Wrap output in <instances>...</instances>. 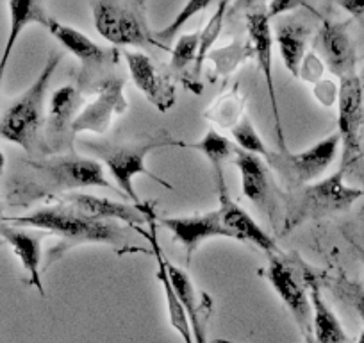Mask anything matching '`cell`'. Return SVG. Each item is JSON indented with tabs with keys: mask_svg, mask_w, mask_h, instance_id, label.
Returning a JSON list of instances; mask_svg holds the SVG:
<instances>
[{
	"mask_svg": "<svg viewBox=\"0 0 364 343\" xmlns=\"http://www.w3.org/2000/svg\"><path fill=\"white\" fill-rule=\"evenodd\" d=\"M359 83H360V88H363V93H364V66H363V70H360V73L359 75Z\"/></svg>",
	"mask_w": 364,
	"mask_h": 343,
	"instance_id": "36",
	"label": "cell"
},
{
	"mask_svg": "<svg viewBox=\"0 0 364 343\" xmlns=\"http://www.w3.org/2000/svg\"><path fill=\"white\" fill-rule=\"evenodd\" d=\"M304 338H306V343H316V339L313 338V334H307L304 336Z\"/></svg>",
	"mask_w": 364,
	"mask_h": 343,
	"instance_id": "37",
	"label": "cell"
},
{
	"mask_svg": "<svg viewBox=\"0 0 364 343\" xmlns=\"http://www.w3.org/2000/svg\"><path fill=\"white\" fill-rule=\"evenodd\" d=\"M247 29L250 36V48L257 61V68L264 77L266 90H268L269 104H272L273 122H275V134H277L279 150H288L286 147L284 131H282L281 113H279L277 92H275V80H273V33L269 26V19L266 11L255 9L247 15Z\"/></svg>",
	"mask_w": 364,
	"mask_h": 343,
	"instance_id": "12",
	"label": "cell"
},
{
	"mask_svg": "<svg viewBox=\"0 0 364 343\" xmlns=\"http://www.w3.org/2000/svg\"><path fill=\"white\" fill-rule=\"evenodd\" d=\"M27 164L40 176L41 184H43L40 197L58 199L65 194L82 190V188H104V190L118 191L107 181L102 163L91 157H82L75 152L40 157L38 161H29Z\"/></svg>",
	"mask_w": 364,
	"mask_h": 343,
	"instance_id": "5",
	"label": "cell"
},
{
	"mask_svg": "<svg viewBox=\"0 0 364 343\" xmlns=\"http://www.w3.org/2000/svg\"><path fill=\"white\" fill-rule=\"evenodd\" d=\"M63 59V52H52L34 83L23 93H20L0 117V136L15 143L27 154L47 156L43 142L45 99L48 86Z\"/></svg>",
	"mask_w": 364,
	"mask_h": 343,
	"instance_id": "1",
	"label": "cell"
},
{
	"mask_svg": "<svg viewBox=\"0 0 364 343\" xmlns=\"http://www.w3.org/2000/svg\"><path fill=\"white\" fill-rule=\"evenodd\" d=\"M230 131H232V138L240 150H243V152L247 154H252V156L262 157V159L268 156L269 149L266 147V143L262 142L259 132L255 131L254 124H252L247 117L241 118V120L230 129Z\"/></svg>",
	"mask_w": 364,
	"mask_h": 343,
	"instance_id": "29",
	"label": "cell"
},
{
	"mask_svg": "<svg viewBox=\"0 0 364 343\" xmlns=\"http://www.w3.org/2000/svg\"><path fill=\"white\" fill-rule=\"evenodd\" d=\"M47 31L82 65L84 83H91L97 77V73L102 72L106 66L117 63L118 52L114 48L100 47L95 41L90 40L86 34L77 31L75 27L65 26V23L50 16Z\"/></svg>",
	"mask_w": 364,
	"mask_h": 343,
	"instance_id": "13",
	"label": "cell"
},
{
	"mask_svg": "<svg viewBox=\"0 0 364 343\" xmlns=\"http://www.w3.org/2000/svg\"><path fill=\"white\" fill-rule=\"evenodd\" d=\"M4 168H6V157H4V152L0 150V174L4 172Z\"/></svg>",
	"mask_w": 364,
	"mask_h": 343,
	"instance_id": "34",
	"label": "cell"
},
{
	"mask_svg": "<svg viewBox=\"0 0 364 343\" xmlns=\"http://www.w3.org/2000/svg\"><path fill=\"white\" fill-rule=\"evenodd\" d=\"M218 211L220 216H222L223 226L232 233L234 240L252 243L254 247L261 248V250L266 252L268 255L282 254V252L279 250L275 240H273L264 229H261V226H259V223L255 222L237 202H234L232 199H230L227 188L225 190L218 191Z\"/></svg>",
	"mask_w": 364,
	"mask_h": 343,
	"instance_id": "18",
	"label": "cell"
},
{
	"mask_svg": "<svg viewBox=\"0 0 364 343\" xmlns=\"http://www.w3.org/2000/svg\"><path fill=\"white\" fill-rule=\"evenodd\" d=\"M323 283L339 299L348 302L357 311V315H359V318L364 324V286L359 285V283L350 281V279L343 278V275H336V278L327 279L323 278Z\"/></svg>",
	"mask_w": 364,
	"mask_h": 343,
	"instance_id": "30",
	"label": "cell"
},
{
	"mask_svg": "<svg viewBox=\"0 0 364 343\" xmlns=\"http://www.w3.org/2000/svg\"><path fill=\"white\" fill-rule=\"evenodd\" d=\"M197 51H198V33L182 34V36H178L177 43L173 45V48H170V52H171L170 70L171 72L181 73L182 75V73H186V70L190 68V66H193L195 68Z\"/></svg>",
	"mask_w": 364,
	"mask_h": 343,
	"instance_id": "28",
	"label": "cell"
},
{
	"mask_svg": "<svg viewBox=\"0 0 364 343\" xmlns=\"http://www.w3.org/2000/svg\"><path fill=\"white\" fill-rule=\"evenodd\" d=\"M54 201L73 209V211L90 216V218L104 220V222H122L131 226L132 229L141 227V223H146L141 204H125V202H117L111 201V199L82 194V191L65 194Z\"/></svg>",
	"mask_w": 364,
	"mask_h": 343,
	"instance_id": "14",
	"label": "cell"
},
{
	"mask_svg": "<svg viewBox=\"0 0 364 343\" xmlns=\"http://www.w3.org/2000/svg\"><path fill=\"white\" fill-rule=\"evenodd\" d=\"M357 343H364V332H360L359 339H357Z\"/></svg>",
	"mask_w": 364,
	"mask_h": 343,
	"instance_id": "39",
	"label": "cell"
},
{
	"mask_svg": "<svg viewBox=\"0 0 364 343\" xmlns=\"http://www.w3.org/2000/svg\"><path fill=\"white\" fill-rule=\"evenodd\" d=\"M129 73L136 88L143 92L152 106L161 113H166L175 104V88L168 83V77L157 70L152 59L141 51H125Z\"/></svg>",
	"mask_w": 364,
	"mask_h": 343,
	"instance_id": "16",
	"label": "cell"
},
{
	"mask_svg": "<svg viewBox=\"0 0 364 343\" xmlns=\"http://www.w3.org/2000/svg\"><path fill=\"white\" fill-rule=\"evenodd\" d=\"M360 157H364V124L363 131H360Z\"/></svg>",
	"mask_w": 364,
	"mask_h": 343,
	"instance_id": "35",
	"label": "cell"
},
{
	"mask_svg": "<svg viewBox=\"0 0 364 343\" xmlns=\"http://www.w3.org/2000/svg\"><path fill=\"white\" fill-rule=\"evenodd\" d=\"M229 2H218L216 4L215 13L211 15L209 22L205 23V27L202 31H198V51H197V59H195V68H193V77L200 75V70L204 66V61L208 59V54L211 52L213 45L218 40L220 33H222L223 27V19H225V11Z\"/></svg>",
	"mask_w": 364,
	"mask_h": 343,
	"instance_id": "26",
	"label": "cell"
},
{
	"mask_svg": "<svg viewBox=\"0 0 364 343\" xmlns=\"http://www.w3.org/2000/svg\"><path fill=\"white\" fill-rule=\"evenodd\" d=\"M309 36L311 27L296 16H286V19L279 20V23L275 26L273 41L277 43L286 70L293 77H299L302 72Z\"/></svg>",
	"mask_w": 364,
	"mask_h": 343,
	"instance_id": "21",
	"label": "cell"
},
{
	"mask_svg": "<svg viewBox=\"0 0 364 343\" xmlns=\"http://www.w3.org/2000/svg\"><path fill=\"white\" fill-rule=\"evenodd\" d=\"M82 107V93L73 84H63L52 93L43 125V142L47 154L61 156V154L75 152L73 124Z\"/></svg>",
	"mask_w": 364,
	"mask_h": 343,
	"instance_id": "8",
	"label": "cell"
},
{
	"mask_svg": "<svg viewBox=\"0 0 364 343\" xmlns=\"http://www.w3.org/2000/svg\"><path fill=\"white\" fill-rule=\"evenodd\" d=\"M45 233L38 231H27L23 227L11 226V223L2 222L0 226V238L11 247L18 261L22 263L23 270L29 274V285L40 292L41 297H45L43 281H41V240Z\"/></svg>",
	"mask_w": 364,
	"mask_h": 343,
	"instance_id": "19",
	"label": "cell"
},
{
	"mask_svg": "<svg viewBox=\"0 0 364 343\" xmlns=\"http://www.w3.org/2000/svg\"><path fill=\"white\" fill-rule=\"evenodd\" d=\"M161 226L170 231L175 240L184 247L188 261L191 260L193 252L211 238H232L234 240L232 233L223 226L218 209L200 213V215L170 216V218L161 220Z\"/></svg>",
	"mask_w": 364,
	"mask_h": 343,
	"instance_id": "15",
	"label": "cell"
},
{
	"mask_svg": "<svg viewBox=\"0 0 364 343\" xmlns=\"http://www.w3.org/2000/svg\"><path fill=\"white\" fill-rule=\"evenodd\" d=\"M338 6L353 16H359L364 13V0L363 2H359V0H346V2H338Z\"/></svg>",
	"mask_w": 364,
	"mask_h": 343,
	"instance_id": "32",
	"label": "cell"
},
{
	"mask_svg": "<svg viewBox=\"0 0 364 343\" xmlns=\"http://www.w3.org/2000/svg\"><path fill=\"white\" fill-rule=\"evenodd\" d=\"M304 285L309 288L311 310H313V338L316 343H350L341 322L328 307L321 295V283L313 272L304 267Z\"/></svg>",
	"mask_w": 364,
	"mask_h": 343,
	"instance_id": "22",
	"label": "cell"
},
{
	"mask_svg": "<svg viewBox=\"0 0 364 343\" xmlns=\"http://www.w3.org/2000/svg\"><path fill=\"white\" fill-rule=\"evenodd\" d=\"M268 258L269 261L264 275L272 285L273 292L277 293L279 299L288 307L293 320L299 325L300 332L304 336L313 334V310H311V300L306 285L299 279V274L295 272L293 265L284 260V255L275 254L268 255Z\"/></svg>",
	"mask_w": 364,
	"mask_h": 343,
	"instance_id": "10",
	"label": "cell"
},
{
	"mask_svg": "<svg viewBox=\"0 0 364 343\" xmlns=\"http://www.w3.org/2000/svg\"><path fill=\"white\" fill-rule=\"evenodd\" d=\"M4 222V215H2V202H0V226Z\"/></svg>",
	"mask_w": 364,
	"mask_h": 343,
	"instance_id": "38",
	"label": "cell"
},
{
	"mask_svg": "<svg viewBox=\"0 0 364 343\" xmlns=\"http://www.w3.org/2000/svg\"><path fill=\"white\" fill-rule=\"evenodd\" d=\"M211 8V2H188L184 8L178 11V15L175 16V20L171 23H168L166 27H163V29L159 31H152V40L154 43H156L157 48H161V51H170V43L175 40V38H178V33H181V29L188 23V20L193 19L195 15H198V13L205 11V9Z\"/></svg>",
	"mask_w": 364,
	"mask_h": 343,
	"instance_id": "27",
	"label": "cell"
},
{
	"mask_svg": "<svg viewBox=\"0 0 364 343\" xmlns=\"http://www.w3.org/2000/svg\"><path fill=\"white\" fill-rule=\"evenodd\" d=\"M341 147L338 132H332L327 138L320 139L313 147L300 152L291 150H269L264 163L272 168L291 190L307 186L321 179L325 172L334 163L338 150Z\"/></svg>",
	"mask_w": 364,
	"mask_h": 343,
	"instance_id": "7",
	"label": "cell"
},
{
	"mask_svg": "<svg viewBox=\"0 0 364 343\" xmlns=\"http://www.w3.org/2000/svg\"><path fill=\"white\" fill-rule=\"evenodd\" d=\"M302 2H289V0H273L266 6V15L268 19H275V16H282V15H289L295 9L302 8Z\"/></svg>",
	"mask_w": 364,
	"mask_h": 343,
	"instance_id": "31",
	"label": "cell"
},
{
	"mask_svg": "<svg viewBox=\"0 0 364 343\" xmlns=\"http://www.w3.org/2000/svg\"><path fill=\"white\" fill-rule=\"evenodd\" d=\"M352 245H353V248L357 250V254H359V260L363 261V265H364V245L357 243V241H352Z\"/></svg>",
	"mask_w": 364,
	"mask_h": 343,
	"instance_id": "33",
	"label": "cell"
},
{
	"mask_svg": "<svg viewBox=\"0 0 364 343\" xmlns=\"http://www.w3.org/2000/svg\"><path fill=\"white\" fill-rule=\"evenodd\" d=\"M93 23L100 36L117 47L157 48L141 2H91Z\"/></svg>",
	"mask_w": 364,
	"mask_h": 343,
	"instance_id": "6",
	"label": "cell"
},
{
	"mask_svg": "<svg viewBox=\"0 0 364 343\" xmlns=\"http://www.w3.org/2000/svg\"><path fill=\"white\" fill-rule=\"evenodd\" d=\"M345 174L346 172L339 168L325 179L289 191L286 195V233L309 220H320L348 211L357 201H360L364 197V188L346 184Z\"/></svg>",
	"mask_w": 364,
	"mask_h": 343,
	"instance_id": "3",
	"label": "cell"
},
{
	"mask_svg": "<svg viewBox=\"0 0 364 343\" xmlns=\"http://www.w3.org/2000/svg\"><path fill=\"white\" fill-rule=\"evenodd\" d=\"M364 124V93L359 77L339 80L338 134L341 142V170H348L360 157V131Z\"/></svg>",
	"mask_w": 364,
	"mask_h": 343,
	"instance_id": "9",
	"label": "cell"
},
{
	"mask_svg": "<svg viewBox=\"0 0 364 343\" xmlns=\"http://www.w3.org/2000/svg\"><path fill=\"white\" fill-rule=\"evenodd\" d=\"M4 222L23 227V229L31 227L45 234H55L70 247L80 243H100L109 245V247L127 245L122 234V227L117 222L90 218L59 202L29 213V215L4 216Z\"/></svg>",
	"mask_w": 364,
	"mask_h": 343,
	"instance_id": "2",
	"label": "cell"
},
{
	"mask_svg": "<svg viewBox=\"0 0 364 343\" xmlns=\"http://www.w3.org/2000/svg\"><path fill=\"white\" fill-rule=\"evenodd\" d=\"M234 163L240 170L241 177V191L243 197L254 202L259 209L268 211L273 215V197H272V183H269V172L262 157L252 156V154L243 152L236 147L234 152Z\"/></svg>",
	"mask_w": 364,
	"mask_h": 343,
	"instance_id": "20",
	"label": "cell"
},
{
	"mask_svg": "<svg viewBox=\"0 0 364 343\" xmlns=\"http://www.w3.org/2000/svg\"><path fill=\"white\" fill-rule=\"evenodd\" d=\"M166 268H168V275H170L171 286H173L182 307L186 310L188 318H190L195 343H208L205 342L204 322H202V317H200L202 315L200 304H198L197 300V293H195V286L193 283H191L190 275L182 270V268L175 267V265L168 260H166Z\"/></svg>",
	"mask_w": 364,
	"mask_h": 343,
	"instance_id": "25",
	"label": "cell"
},
{
	"mask_svg": "<svg viewBox=\"0 0 364 343\" xmlns=\"http://www.w3.org/2000/svg\"><path fill=\"white\" fill-rule=\"evenodd\" d=\"M8 9H9V34H8V40H6L4 43L2 58H0V84H2L6 68H8L9 65V59H11L13 51H15L16 43H18L23 31H26L29 26H33V23L43 26L45 29H47L48 20H50V15H48L45 6L40 4V2H31V0H11V2L8 4Z\"/></svg>",
	"mask_w": 364,
	"mask_h": 343,
	"instance_id": "23",
	"label": "cell"
},
{
	"mask_svg": "<svg viewBox=\"0 0 364 343\" xmlns=\"http://www.w3.org/2000/svg\"><path fill=\"white\" fill-rule=\"evenodd\" d=\"M127 97H125V80L118 75H107L97 84L95 99L87 102L79 111L73 124V134L93 132L104 134L113 124L114 117L127 111Z\"/></svg>",
	"mask_w": 364,
	"mask_h": 343,
	"instance_id": "11",
	"label": "cell"
},
{
	"mask_svg": "<svg viewBox=\"0 0 364 343\" xmlns=\"http://www.w3.org/2000/svg\"><path fill=\"white\" fill-rule=\"evenodd\" d=\"M184 149H193L197 152H200L205 159L209 161L213 168V174H215L216 181V190H225V176H223V164L234 157L236 152V147L234 143H230L229 138H225L223 134H220L215 129H209L204 136H202L198 142L195 143H182Z\"/></svg>",
	"mask_w": 364,
	"mask_h": 343,
	"instance_id": "24",
	"label": "cell"
},
{
	"mask_svg": "<svg viewBox=\"0 0 364 343\" xmlns=\"http://www.w3.org/2000/svg\"><path fill=\"white\" fill-rule=\"evenodd\" d=\"M321 52L323 63L327 65L328 72L339 77V80L355 77V45L350 38L346 23L328 22L323 20L320 34L316 41Z\"/></svg>",
	"mask_w": 364,
	"mask_h": 343,
	"instance_id": "17",
	"label": "cell"
},
{
	"mask_svg": "<svg viewBox=\"0 0 364 343\" xmlns=\"http://www.w3.org/2000/svg\"><path fill=\"white\" fill-rule=\"evenodd\" d=\"M184 142H177L171 138L166 132H157L156 136L141 139V142H131V143H122V145H113V143H87V149L93 150L97 156L102 159L104 167L113 177L117 190L124 195L125 199L132 202V204H141L138 191L134 188V177L136 176H145L149 179L156 181L161 186L171 190V184L168 181L161 179L156 174L146 168V156L150 152L163 147H182Z\"/></svg>",
	"mask_w": 364,
	"mask_h": 343,
	"instance_id": "4",
	"label": "cell"
}]
</instances>
